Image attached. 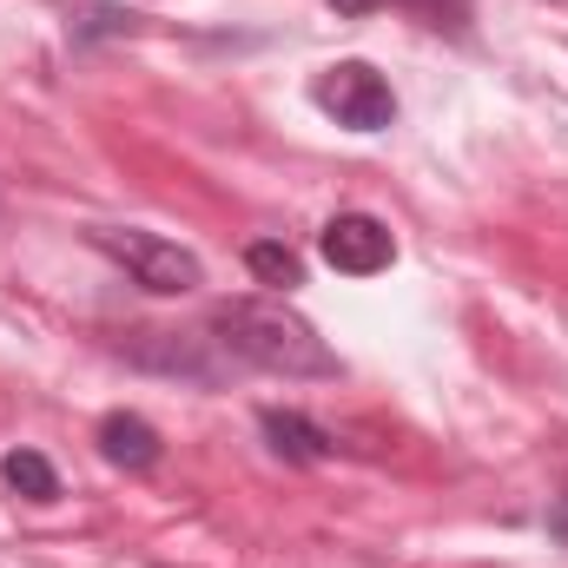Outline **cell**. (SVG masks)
Masks as SVG:
<instances>
[{
  "label": "cell",
  "instance_id": "obj_5",
  "mask_svg": "<svg viewBox=\"0 0 568 568\" xmlns=\"http://www.w3.org/2000/svg\"><path fill=\"white\" fill-rule=\"evenodd\" d=\"M100 449L120 469H152L159 463V429L133 417V410H113V417H100Z\"/></svg>",
  "mask_w": 568,
  "mask_h": 568
},
{
  "label": "cell",
  "instance_id": "obj_3",
  "mask_svg": "<svg viewBox=\"0 0 568 568\" xmlns=\"http://www.w3.org/2000/svg\"><path fill=\"white\" fill-rule=\"evenodd\" d=\"M93 245H100L113 265H126L133 284L159 291V297H185V291H199V284H205L199 258H192V252H179L172 239H152V232H93Z\"/></svg>",
  "mask_w": 568,
  "mask_h": 568
},
{
  "label": "cell",
  "instance_id": "obj_4",
  "mask_svg": "<svg viewBox=\"0 0 568 568\" xmlns=\"http://www.w3.org/2000/svg\"><path fill=\"white\" fill-rule=\"evenodd\" d=\"M317 252H324V265L344 272V278H377V272L397 258V239H390L371 212H337V219L324 225Z\"/></svg>",
  "mask_w": 568,
  "mask_h": 568
},
{
  "label": "cell",
  "instance_id": "obj_8",
  "mask_svg": "<svg viewBox=\"0 0 568 568\" xmlns=\"http://www.w3.org/2000/svg\"><path fill=\"white\" fill-rule=\"evenodd\" d=\"M245 265H252V278L272 284V291H291V284H304V258H297L291 245H278V239H258V245L245 252Z\"/></svg>",
  "mask_w": 568,
  "mask_h": 568
},
{
  "label": "cell",
  "instance_id": "obj_2",
  "mask_svg": "<svg viewBox=\"0 0 568 568\" xmlns=\"http://www.w3.org/2000/svg\"><path fill=\"white\" fill-rule=\"evenodd\" d=\"M317 106H324L337 126H351V133H384V126L397 120V93H390V80H384L377 67H364V60H337V67H324V80H317Z\"/></svg>",
  "mask_w": 568,
  "mask_h": 568
},
{
  "label": "cell",
  "instance_id": "obj_9",
  "mask_svg": "<svg viewBox=\"0 0 568 568\" xmlns=\"http://www.w3.org/2000/svg\"><path fill=\"white\" fill-rule=\"evenodd\" d=\"M404 7H417L424 20H436V27H443V20H449V27L469 20V0H404Z\"/></svg>",
  "mask_w": 568,
  "mask_h": 568
},
{
  "label": "cell",
  "instance_id": "obj_7",
  "mask_svg": "<svg viewBox=\"0 0 568 568\" xmlns=\"http://www.w3.org/2000/svg\"><path fill=\"white\" fill-rule=\"evenodd\" d=\"M0 476H7V489L27 496V503H53V496H60V476H53V463H47L40 449H13V456L0 463Z\"/></svg>",
  "mask_w": 568,
  "mask_h": 568
},
{
  "label": "cell",
  "instance_id": "obj_10",
  "mask_svg": "<svg viewBox=\"0 0 568 568\" xmlns=\"http://www.w3.org/2000/svg\"><path fill=\"white\" fill-rule=\"evenodd\" d=\"M331 7H337V13H351V20H357V13H377V7H384V0H331Z\"/></svg>",
  "mask_w": 568,
  "mask_h": 568
},
{
  "label": "cell",
  "instance_id": "obj_6",
  "mask_svg": "<svg viewBox=\"0 0 568 568\" xmlns=\"http://www.w3.org/2000/svg\"><path fill=\"white\" fill-rule=\"evenodd\" d=\"M265 436H272V449L284 463H324L331 456V436L297 410H265Z\"/></svg>",
  "mask_w": 568,
  "mask_h": 568
},
{
  "label": "cell",
  "instance_id": "obj_1",
  "mask_svg": "<svg viewBox=\"0 0 568 568\" xmlns=\"http://www.w3.org/2000/svg\"><path fill=\"white\" fill-rule=\"evenodd\" d=\"M225 331V344L258 364V371H278V377H337V357L324 351V337L291 317L284 304H265V297H239V304H219L212 317Z\"/></svg>",
  "mask_w": 568,
  "mask_h": 568
}]
</instances>
